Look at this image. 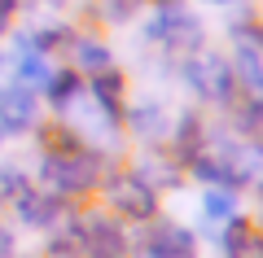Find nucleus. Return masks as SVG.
Listing matches in <instances>:
<instances>
[{"mask_svg":"<svg viewBox=\"0 0 263 258\" xmlns=\"http://www.w3.org/2000/svg\"><path fill=\"white\" fill-rule=\"evenodd\" d=\"M114 157H105L101 149L92 145H79V149H57V153H40L35 162V184L57 193L62 202L79 206L88 197L101 193V180H105V166Z\"/></svg>","mask_w":263,"mask_h":258,"instance_id":"nucleus-1","label":"nucleus"},{"mask_svg":"<svg viewBox=\"0 0 263 258\" xmlns=\"http://www.w3.org/2000/svg\"><path fill=\"white\" fill-rule=\"evenodd\" d=\"M97 197H101V206L110 214H119L127 228H145L149 219L162 214V193L136 171V166L119 162V157L105 166V180H101V193Z\"/></svg>","mask_w":263,"mask_h":258,"instance_id":"nucleus-2","label":"nucleus"},{"mask_svg":"<svg viewBox=\"0 0 263 258\" xmlns=\"http://www.w3.org/2000/svg\"><path fill=\"white\" fill-rule=\"evenodd\" d=\"M176 79L184 83V92L197 96L202 105L228 114L237 101V79H233V57L224 48H197V53L176 62Z\"/></svg>","mask_w":263,"mask_h":258,"instance_id":"nucleus-3","label":"nucleus"},{"mask_svg":"<svg viewBox=\"0 0 263 258\" xmlns=\"http://www.w3.org/2000/svg\"><path fill=\"white\" fill-rule=\"evenodd\" d=\"M141 35H145L149 48L167 53L171 62L197 53V48H206V27H202V18L189 9L184 0H180V5H154V13L145 18Z\"/></svg>","mask_w":263,"mask_h":258,"instance_id":"nucleus-4","label":"nucleus"},{"mask_svg":"<svg viewBox=\"0 0 263 258\" xmlns=\"http://www.w3.org/2000/svg\"><path fill=\"white\" fill-rule=\"evenodd\" d=\"M75 223L84 236V258H141L136 228H127L105 206H75Z\"/></svg>","mask_w":263,"mask_h":258,"instance_id":"nucleus-5","label":"nucleus"},{"mask_svg":"<svg viewBox=\"0 0 263 258\" xmlns=\"http://www.w3.org/2000/svg\"><path fill=\"white\" fill-rule=\"evenodd\" d=\"M136 249L141 258H197V232L180 219H149L145 228H136Z\"/></svg>","mask_w":263,"mask_h":258,"instance_id":"nucleus-6","label":"nucleus"},{"mask_svg":"<svg viewBox=\"0 0 263 258\" xmlns=\"http://www.w3.org/2000/svg\"><path fill=\"white\" fill-rule=\"evenodd\" d=\"M171 123H176V114H171L167 101H158V96H136V101H127V110H123V131H127L136 145H145V149L167 145Z\"/></svg>","mask_w":263,"mask_h":258,"instance_id":"nucleus-7","label":"nucleus"},{"mask_svg":"<svg viewBox=\"0 0 263 258\" xmlns=\"http://www.w3.org/2000/svg\"><path fill=\"white\" fill-rule=\"evenodd\" d=\"M5 210H9V219L18 223V228H27V232H53L62 219H70V210H75V206L62 202V197L48 193V188L31 184L18 202H9Z\"/></svg>","mask_w":263,"mask_h":258,"instance_id":"nucleus-8","label":"nucleus"},{"mask_svg":"<svg viewBox=\"0 0 263 258\" xmlns=\"http://www.w3.org/2000/svg\"><path fill=\"white\" fill-rule=\"evenodd\" d=\"M40 118H44V96L18 79H0V123L9 131V140L31 136L40 127Z\"/></svg>","mask_w":263,"mask_h":258,"instance_id":"nucleus-9","label":"nucleus"},{"mask_svg":"<svg viewBox=\"0 0 263 258\" xmlns=\"http://www.w3.org/2000/svg\"><path fill=\"white\" fill-rule=\"evenodd\" d=\"M219 254L224 258H263V219L237 210L219 228Z\"/></svg>","mask_w":263,"mask_h":258,"instance_id":"nucleus-10","label":"nucleus"},{"mask_svg":"<svg viewBox=\"0 0 263 258\" xmlns=\"http://www.w3.org/2000/svg\"><path fill=\"white\" fill-rule=\"evenodd\" d=\"M88 96H92V101L123 127V110H127V101H132V92H127V70H119V62H114V66H105V70L88 74Z\"/></svg>","mask_w":263,"mask_h":258,"instance_id":"nucleus-11","label":"nucleus"},{"mask_svg":"<svg viewBox=\"0 0 263 258\" xmlns=\"http://www.w3.org/2000/svg\"><path fill=\"white\" fill-rule=\"evenodd\" d=\"M66 57H70V66H75L84 79H88V74H97V70H105V66H114V48L105 44L101 31H75Z\"/></svg>","mask_w":263,"mask_h":258,"instance_id":"nucleus-12","label":"nucleus"},{"mask_svg":"<svg viewBox=\"0 0 263 258\" xmlns=\"http://www.w3.org/2000/svg\"><path fill=\"white\" fill-rule=\"evenodd\" d=\"M84 92H88V79H84V74H79L75 66H57L53 79H48V88L40 96H44V105L53 110V118H66V110H70Z\"/></svg>","mask_w":263,"mask_h":258,"instance_id":"nucleus-13","label":"nucleus"},{"mask_svg":"<svg viewBox=\"0 0 263 258\" xmlns=\"http://www.w3.org/2000/svg\"><path fill=\"white\" fill-rule=\"evenodd\" d=\"M44 258H84V236H79L75 210L70 219H62L53 232H44Z\"/></svg>","mask_w":263,"mask_h":258,"instance_id":"nucleus-14","label":"nucleus"},{"mask_svg":"<svg viewBox=\"0 0 263 258\" xmlns=\"http://www.w3.org/2000/svg\"><path fill=\"white\" fill-rule=\"evenodd\" d=\"M197 206H202V223H219V228H224V223L241 210V202H237L233 188H202Z\"/></svg>","mask_w":263,"mask_h":258,"instance_id":"nucleus-15","label":"nucleus"},{"mask_svg":"<svg viewBox=\"0 0 263 258\" xmlns=\"http://www.w3.org/2000/svg\"><path fill=\"white\" fill-rule=\"evenodd\" d=\"M31 184H35V175H31L22 162H0V206L18 202Z\"/></svg>","mask_w":263,"mask_h":258,"instance_id":"nucleus-16","label":"nucleus"},{"mask_svg":"<svg viewBox=\"0 0 263 258\" xmlns=\"http://www.w3.org/2000/svg\"><path fill=\"white\" fill-rule=\"evenodd\" d=\"M141 13V0H92V18L101 27H127Z\"/></svg>","mask_w":263,"mask_h":258,"instance_id":"nucleus-17","label":"nucleus"},{"mask_svg":"<svg viewBox=\"0 0 263 258\" xmlns=\"http://www.w3.org/2000/svg\"><path fill=\"white\" fill-rule=\"evenodd\" d=\"M0 258H18V232L0 219Z\"/></svg>","mask_w":263,"mask_h":258,"instance_id":"nucleus-18","label":"nucleus"},{"mask_svg":"<svg viewBox=\"0 0 263 258\" xmlns=\"http://www.w3.org/2000/svg\"><path fill=\"white\" fill-rule=\"evenodd\" d=\"M202 5H219V9H224V5H237V0H202Z\"/></svg>","mask_w":263,"mask_h":258,"instance_id":"nucleus-19","label":"nucleus"},{"mask_svg":"<svg viewBox=\"0 0 263 258\" xmlns=\"http://www.w3.org/2000/svg\"><path fill=\"white\" fill-rule=\"evenodd\" d=\"M141 5H180V0H141Z\"/></svg>","mask_w":263,"mask_h":258,"instance_id":"nucleus-20","label":"nucleus"},{"mask_svg":"<svg viewBox=\"0 0 263 258\" xmlns=\"http://www.w3.org/2000/svg\"><path fill=\"white\" fill-rule=\"evenodd\" d=\"M5 140H9V131H5V123H0V145H5Z\"/></svg>","mask_w":263,"mask_h":258,"instance_id":"nucleus-21","label":"nucleus"},{"mask_svg":"<svg viewBox=\"0 0 263 258\" xmlns=\"http://www.w3.org/2000/svg\"><path fill=\"white\" fill-rule=\"evenodd\" d=\"M22 258H44V254H22Z\"/></svg>","mask_w":263,"mask_h":258,"instance_id":"nucleus-22","label":"nucleus"},{"mask_svg":"<svg viewBox=\"0 0 263 258\" xmlns=\"http://www.w3.org/2000/svg\"><path fill=\"white\" fill-rule=\"evenodd\" d=\"M259 202H263V197H259Z\"/></svg>","mask_w":263,"mask_h":258,"instance_id":"nucleus-23","label":"nucleus"}]
</instances>
